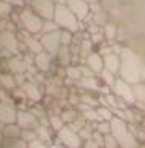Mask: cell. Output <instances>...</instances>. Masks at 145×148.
<instances>
[{
    "mask_svg": "<svg viewBox=\"0 0 145 148\" xmlns=\"http://www.w3.org/2000/svg\"><path fill=\"white\" fill-rule=\"evenodd\" d=\"M121 69L119 78L127 82L129 85H139L145 82V64L140 57L131 49H122L121 54Z\"/></svg>",
    "mask_w": 145,
    "mask_h": 148,
    "instance_id": "1",
    "label": "cell"
},
{
    "mask_svg": "<svg viewBox=\"0 0 145 148\" xmlns=\"http://www.w3.org/2000/svg\"><path fill=\"white\" fill-rule=\"evenodd\" d=\"M109 124H111V135L118 142L119 148H139V140L131 132L129 124H126L124 119L114 116L109 121Z\"/></svg>",
    "mask_w": 145,
    "mask_h": 148,
    "instance_id": "2",
    "label": "cell"
},
{
    "mask_svg": "<svg viewBox=\"0 0 145 148\" xmlns=\"http://www.w3.org/2000/svg\"><path fill=\"white\" fill-rule=\"evenodd\" d=\"M54 20H56V25L60 26L64 31H77V16L72 13L70 8H67V7H57V8L54 10Z\"/></svg>",
    "mask_w": 145,
    "mask_h": 148,
    "instance_id": "3",
    "label": "cell"
},
{
    "mask_svg": "<svg viewBox=\"0 0 145 148\" xmlns=\"http://www.w3.org/2000/svg\"><path fill=\"white\" fill-rule=\"evenodd\" d=\"M56 135H57L59 143L65 148H82L83 145V140L80 138L78 132L72 130L69 125H64Z\"/></svg>",
    "mask_w": 145,
    "mask_h": 148,
    "instance_id": "4",
    "label": "cell"
},
{
    "mask_svg": "<svg viewBox=\"0 0 145 148\" xmlns=\"http://www.w3.org/2000/svg\"><path fill=\"white\" fill-rule=\"evenodd\" d=\"M39 42H41L43 49L47 54L56 56V54L59 52L60 46H62V42H60V31L54 29V31H49V33H44V36L41 38Z\"/></svg>",
    "mask_w": 145,
    "mask_h": 148,
    "instance_id": "5",
    "label": "cell"
},
{
    "mask_svg": "<svg viewBox=\"0 0 145 148\" xmlns=\"http://www.w3.org/2000/svg\"><path fill=\"white\" fill-rule=\"evenodd\" d=\"M113 93L118 96L119 99H122L124 103L129 104H135V96H134V86L129 85L127 82H124L121 78H116L114 85H113Z\"/></svg>",
    "mask_w": 145,
    "mask_h": 148,
    "instance_id": "6",
    "label": "cell"
},
{
    "mask_svg": "<svg viewBox=\"0 0 145 148\" xmlns=\"http://www.w3.org/2000/svg\"><path fill=\"white\" fill-rule=\"evenodd\" d=\"M20 20H21L23 28L26 31H30V33H38V31L43 29V20H41V16L36 15L34 12H30V10L23 12V13L20 15Z\"/></svg>",
    "mask_w": 145,
    "mask_h": 148,
    "instance_id": "7",
    "label": "cell"
},
{
    "mask_svg": "<svg viewBox=\"0 0 145 148\" xmlns=\"http://www.w3.org/2000/svg\"><path fill=\"white\" fill-rule=\"evenodd\" d=\"M16 125L21 129V130H34L36 127L39 125V121L31 111H23V109H18L16 114Z\"/></svg>",
    "mask_w": 145,
    "mask_h": 148,
    "instance_id": "8",
    "label": "cell"
},
{
    "mask_svg": "<svg viewBox=\"0 0 145 148\" xmlns=\"http://www.w3.org/2000/svg\"><path fill=\"white\" fill-rule=\"evenodd\" d=\"M16 114L18 109L10 103H0V122L3 125L16 124Z\"/></svg>",
    "mask_w": 145,
    "mask_h": 148,
    "instance_id": "9",
    "label": "cell"
},
{
    "mask_svg": "<svg viewBox=\"0 0 145 148\" xmlns=\"http://www.w3.org/2000/svg\"><path fill=\"white\" fill-rule=\"evenodd\" d=\"M36 15H39L41 18H52L54 16V7L51 3V0H34L33 2Z\"/></svg>",
    "mask_w": 145,
    "mask_h": 148,
    "instance_id": "10",
    "label": "cell"
},
{
    "mask_svg": "<svg viewBox=\"0 0 145 148\" xmlns=\"http://www.w3.org/2000/svg\"><path fill=\"white\" fill-rule=\"evenodd\" d=\"M87 67L91 70L93 73H101L103 70H104V62H103V56L100 52H91L87 56Z\"/></svg>",
    "mask_w": 145,
    "mask_h": 148,
    "instance_id": "11",
    "label": "cell"
},
{
    "mask_svg": "<svg viewBox=\"0 0 145 148\" xmlns=\"http://www.w3.org/2000/svg\"><path fill=\"white\" fill-rule=\"evenodd\" d=\"M25 91V95H26V99L33 101V103H39L41 99H43V91H41V88L36 85V83L33 82H26L23 86H20Z\"/></svg>",
    "mask_w": 145,
    "mask_h": 148,
    "instance_id": "12",
    "label": "cell"
},
{
    "mask_svg": "<svg viewBox=\"0 0 145 148\" xmlns=\"http://www.w3.org/2000/svg\"><path fill=\"white\" fill-rule=\"evenodd\" d=\"M103 62H104V70L111 72V73H119V69H121V57L114 52H108L103 56Z\"/></svg>",
    "mask_w": 145,
    "mask_h": 148,
    "instance_id": "13",
    "label": "cell"
},
{
    "mask_svg": "<svg viewBox=\"0 0 145 148\" xmlns=\"http://www.w3.org/2000/svg\"><path fill=\"white\" fill-rule=\"evenodd\" d=\"M16 46V38L13 33H10L8 29L0 31V47H3L5 51H10V52H15Z\"/></svg>",
    "mask_w": 145,
    "mask_h": 148,
    "instance_id": "14",
    "label": "cell"
},
{
    "mask_svg": "<svg viewBox=\"0 0 145 148\" xmlns=\"http://www.w3.org/2000/svg\"><path fill=\"white\" fill-rule=\"evenodd\" d=\"M36 132V138L41 140V142H44V143H49L51 145V142H52V129L49 125H44V124H39V125L34 129Z\"/></svg>",
    "mask_w": 145,
    "mask_h": 148,
    "instance_id": "15",
    "label": "cell"
},
{
    "mask_svg": "<svg viewBox=\"0 0 145 148\" xmlns=\"http://www.w3.org/2000/svg\"><path fill=\"white\" fill-rule=\"evenodd\" d=\"M51 54H47L46 51H43V52H39V54H36V57H34V64H36V67L39 70H43V72H47L49 69H51V62H52V59H51Z\"/></svg>",
    "mask_w": 145,
    "mask_h": 148,
    "instance_id": "16",
    "label": "cell"
},
{
    "mask_svg": "<svg viewBox=\"0 0 145 148\" xmlns=\"http://www.w3.org/2000/svg\"><path fill=\"white\" fill-rule=\"evenodd\" d=\"M70 10L77 18H85L88 12V3L85 0H70Z\"/></svg>",
    "mask_w": 145,
    "mask_h": 148,
    "instance_id": "17",
    "label": "cell"
},
{
    "mask_svg": "<svg viewBox=\"0 0 145 148\" xmlns=\"http://www.w3.org/2000/svg\"><path fill=\"white\" fill-rule=\"evenodd\" d=\"M26 65H25V60H21L20 57H13L8 60V72L12 75H18V73H25Z\"/></svg>",
    "mask_w": 145,
    "mask_h": 148,
    "instance_id": "18",
    "label": "cell"
},
{
    "mask_svg": "<svg viewBox=\"0 0 145 148\" xmlns=\"http://www.w3.org/2000/svg\"><path fill=\"white\" fill-rule=\"evenodd\" d=\"M0 86L5 91H13L15 88H18L15 77L12 73H0Z\"/></svg>",
    "mask_w": 145,
    "mask_h": 148,
    "instance_id": "19",
    "label": "cell"
},
{
    "mask_svg": "<svg viewBox=\"0 0 145 148\" xmlns=\"http://www.w3.org/2000/svg\"><path fill=\"white\" fill-rule=\"evenodd\" d=\"M134 96H135V104L145 111V83L134 85Z\"/></svg>",
    "mask_w": 145,
    "mask_h": 148,
    "instance_id": "20",
    "label": "cell"
},
{
    "mask_svg": "<svg viewBox=\"0 0 145 148\" xmlns=\"http://www.w3.org/2000/svg\"><path fill=\"white\" fill-rule=\"evenodd\" d=\"M3 138H20L21 137V129L16 125V124H8V125L3 127Z\"/></svg>",
    "mask_w": 145,
    "mask_h": 148,
    "instance_id": "21",
    "label": "cell"
},
{
    "mask_svg": "<svg viewBox=\"0 0 145 148\" xmlns=\"http://www.w3.org/2000/svg\"><path fill=\"white\" fill-rule=\"evenodd\" d=\"M2 148H28V143L20 137V138H3L2 140Z\"/></svg>",
    "mask_w": 145,
    "mask_h": 148,
    "instance_id": "22",
    "label": "cell"
},
{
    "mask_svg": "<svg viewBox=\"0 0 145 148\" xmlns=\"http://www.w3.org/2000/svg\"><path fill=\"white\" fill-rule=\"evenodd\" d=\"M47 122H49V127H51L56 134H57L62 127L65 125L64 121H62V117H60V114H51V116L47 117Z\"/></svg>",
    "mask_w": 145,
    "mask_h": 148,
    "instance_id": "23",
    "label": "cell"
},
{
    "mask_svg": "<svg viewBox=\"0 0 145 148\" xmlns=\"http://www.w3.org/2000/svg\"><path fill=\"white\" fill-rule=\"evenodd\" d=\"M78 85L85 90H88V91L90 90H98V80L95 77H82L78 80Z\"/></svg>",
    "mask_w": 145,
    "mask_h": 148,
    "instance_id": "24",
    "label": "cell"
},
{
    "mask_svg": "<svg viewBox=\"0 0 145 148\" xmlns=\"http://www.w3.org/2000/svg\"><path fill=\"white\" fill-rule=\"evenodd\" d=\"M80 114L75 111V109H64L60 112V117H62V121H64V124L65 125H69V124H72V122L75 121V119L78 117Z\"/></svg>",
    "mask_w": 145,
    "mask_h": 148,
    "instance_id": "25",
    "label": "cell"
},
{
    "mask_svg": "<svg viewBox=\"0 0 145 148\" xmlns=\"http://www.w3.org/2000/svg\"><path fill=\"white\" fill-rule=\"evenodd\" d=\"M96 112H98V116L101 117V121H106V122H109L111 119L114 117L113 111H111L109 108H104V106H100V108H96Z\"/></svg>",
    "mask_w": 145,
    "mask_h": 148,
    "instance_id": "26",
    "label": "cell"
},
{
    "mask_svg": "<svg viewBox=\"0 0 145 148\" xmlns=\"http://www.w3.org/2000/svg\"><path fill=\"white\" fill-rule=\"evenodd\" d=\"M87 124H88V122L85 121V117L82 116V114H80V116H78L77 119H75V121L72 122V124H69V127H70L72 130H75V132H80L85 125H87Z\"/></svg>",
    "mask_w": 145,
    "mask_h": 148,
    "instance_id": "27",
    "label": "cell"
},
{
    "mask_svg": "<svg viewBox=\"0 0 145 148\" xmlns=\"http://www.w3.org/2000/svg\"><path fill=\"white\" fill-rule=\"evenodd\" d=\"M95 130L100 132L101 135H109L111 134V124L106 121H101V122H98V124H95Z\"/></svg>",
    "mask_w": 145,
    "mask_h": 148,
    "instance_id": "28",
    "label": "cell"
},
{
    "mask_svg": "<svg viewBox=\"0 0 145 148\" xmlns=\"http://www.w3.org/2000/svg\"><path fill=\"white\" fill-rule=\"evenodd\" d=\"M67 77L72 78V80H75V82H78V80L82 78L80 67H69V69H67Z\"/></svg>",
    "mask_w": 145,
    "mask_h": 148,
    "instance_id": "29",
    "label": "cell"
},
{
    "mask_svg": "<svg viewBox=\"0 0 145 148\" xmlns=\"http://www.w3.org/2000/svg\"><path fill=\"white\" fill-rule=\"evenodd\" d=\"M101 78H103V82L108 85V86H111L113 88V85H114V82H116V78H114V73H111V72H108V70H103L101 73Z\"/></svg>",
    "mask_w": 145,
    "mask_h": 148,
    "instance_id": "30",
    "label": "cell"
},
{
    "mask_svg": "<svg viewBox=\"0 0 145 148\" xmlns=\"http://www.w3.org/2000/svg\"><path fill=\"white\" fill-rule=\"evenodd\" d=\"M103 148H119L118 142L114 140V137L113 135H104V145H103Z\"/></svg>",
    "mask_w": 145,
    "mask_h": 148,
    "instance_id": "31",
    "label": "cell"
},
{
    "mask_svg": "<svg viewBox=\"0 0 145 148\" xmlns=\"http://www.w3.org/2000/svg\"><path fill=\"white\" fill-rule=\"evenodd\" d=\"M21 138L25 140L26 143H30V142L36 140V132L34 130H21Z\"/></svg>",
    "mask_w": 145,
    "mask_h": 148,
    "instance_id": "32",
    "label": "cell"
},
{
    "mask_svg": "<svg viewBox=\"0 0 145 148\" xmlns=\"http://www.w3.org/2000/svg\"><path fill=\"white\" fill-rule=\"evenodd\" d=\"M80 52H82V56L87 59L88 54H91V42H90V41H83V44H82V49H80Z\"/></svg>",
    "mask_w": 145,
    "mask_h": 148,
    "instance_id": "33",
    "label": "cell"
},
{
    "mask_svg": "<svg viewBox=\"0 0 145 148\" xmlns=\"http://www.w3.org/2000/svg\"><path fill=\"white\" fill-rule=\"evenodd\" d=\"M28 148H51L47 143H44V142H41V140H33V142H30L28 143Z\"/></svg>",
    "mask_w": 145,
    "mask_h": 148,
    "instance_id": "34",
    "label": "cell"
},
{
    "mask_svg": "<svg viewBox=\"0 0 145 148\" xmlns=\"http://www.w3.org/2000/svg\"><path fill=\"white\" fill-rule=\"evenodd\" d=\"M82 148H101V147H100L93 138H90V140H85L83 145H82Z\"/></svg>",
    "mask_w": 145,
    "mask_h": 148,
    "instance_id": "35",
    "label": "cell"
},
{
    "mask_svg": "<svg viewBox=\"0 0 145 148\" xmlns=\"http://www.w3.org/2000/svg\"><path fill=\"white\" fill-rule=\"evenodd\" d=\"M3 127H5V125H3V124H2V122H0V134L3 132Z\"/></svg>",
    "mask_w": 145,
    "mask_h": 148,
    "instance_id": "36",
    "label": "cell"
}]
</instances>
